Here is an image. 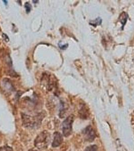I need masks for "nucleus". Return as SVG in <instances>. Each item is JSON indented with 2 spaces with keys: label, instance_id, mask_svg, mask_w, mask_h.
<instances>
[{
  "label": "nucleus",
  "instance_id": "7ed1b4c3",
  "mask_svg": "<svg viewBox=\"0 0 134 151\" xmlns=\"http://www.w3.org/2000/svg\"><path fill=\"white\" fill-rule=\"evenodd\" d=\"M83 133L85 139L89 142L94 141L96 137V134L94 131L91 126H88L83 131Z\"/></svg>",
  "mask_w": 134,
  "mask_h": 151
},
{
  "label": "nucleus",
  "instance_id": "f257e3e1",
  "mask_svg": "<svg viewBox=\"0 0 134 151\" xmlns=\"http://www.w3.org/2000/svg\"><path fill=\"white\" fill-rule=\"evenodd\" d=\"M50 135L49 132L45 131L38 134L35 139V145L38 149H47L50 144Z\"/></svg>",
  "mask_w": 134,
  "mask_h": 151
},
{
  "label": "nucleus",
  "instance_id": "0eeeda50",
  "mask_svg": "<svg viewBox=\"0 0 134 151\" xmlns=\"http://www.w3.org/2000/svg\"><path fill=\"white\" fill-rule=\"evenodd\" d=\"M25 9H26L27 13H28L30 12L31 7V5H30V4L28 3H26L25 4Z\"/></svg>",
  "mask_w": 134,
  "mask_h": 151
},
{
  "label": "nucleus",
  "instance_id": "6e6552de",
  "mask_svg": "<svg viewBox=\"0 0 134 151\" xmlns=\"http://www.w3.org/2000/svg\"><path fill=\"white\" fill-rule=\"evenodd\" d=\"M0 151H13L12 148L9 146L3 147L0 149Z\"/></svg>",
  "mask_w": 134,
  "mask_h": 151
},
{
  "label": "nucleus",
  "instance_id": "f03ea898",
  "mask_svg": "<svg viewBox=\"0 0 134 151\" xmlns=\"http://www.w3.org/2000/svg\"><path fill=\"white\" fill-rule=\"evenodd\" d=\"M74 122V116L70 115L64 120L62 124V131L63 135L65 137L70 136L72 132L73 122Z\"/></svg>",
  "mask_w": 134,
  "mask_h": 151
},
{
  "label": "nucleus",
  "instance_id": "1a4fd4ad",
  "mask_svg": "<svg viewBox=\"0 0 134 151\" xmlns=\"http://www.w3.org/2000/svg\"><path fill=\"white\" fill-rule=\"evenodd\" d=\"M29 151H36L35 150H29Z\"/></svg>",
  "mask_w": 134,
  "mask_h": 151
},
{
  "label": "nucleus",
  "instance_id": "20e7f679",
  "mask_svg": "<svg viewBox=\"0 0 134 151\" xmlns=\"http://www.w3.org/2000/svg\"><path fill=\"white\" fill-rule=\"evenodd\" d=\"M63 141V136L61 133L55 132L53 134V142H52V147L53 148H56L62 144Z\"/></svg>",
  "mask_w": 134,
  "mask_h": 151
},
{
  "label": "nucleus",
  "instance_id": "423d86ee",
  "mask_svg": "<svg viewBox=\"0 0 134 151\" xmlns=\"http://www.w3.org/2000/svg\"><path fill=\"white\" fill-rule=\"evenodd\" d=\"M84 151H98V148L96 145H91L87 147Z\"/></svg>",
  "mask_w": 134,
  "mask_h": 151
},
{
  "label": "nucleus",
  "instance_id": "39448f33",
  "mask_svg": "<svg viewBox=\"0 0 134 151\" xmlns=\"http://www.w3.org/2000/svg\"><path fill=\"white\" fill-rule=\"evenodd\" d=\"M128 17V16L125 12H123L122 13L120 14V16L119 17V20L120 21V22L122 23V24L123 25V26L125 25V24L127 22Z\"/></svg>",
  "mask_w": 134,
  "mask_h": 151
}]
</instances>
